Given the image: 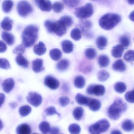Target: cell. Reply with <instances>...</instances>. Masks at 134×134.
I'll return each mask as SVG.
<instances>
[{
  "label": "cell",
  "instance_id": "55",
  "mask_svg": "<svg viewBox=\"0 0 134 134\" xmlns=\"http://www.w3.org/2000/svg\"><path fill=\"white\" fill-rule=\"evenodd\" d=\"M129 17V19H130L131 21L134 22V11L132 12L130 14Z\"/></svg>",
  "mask_w": 134,
  "mask_h": 134
},
{
  "label": "cell",
  "instance_id": "45",
  "mask_svg": "<svg viewBox=\"0 0 134 134\" xmlns=\"http://www.w3.org/2000/svg\"><path fill=\"white\" fill-rule=\"evenodd\" d=\"M10 64L8 60L4 58H0V68L4 69L10 68Z\"/></svg>",
  "mask_w": 134,
  "mask_h": 134
},
{
  "label": "cell",
  "instance_id": "32",
  "mask_svg": "<svg viewBox=\"0 0 134 134\" xmlns=\"http://www.w3.org/2000/svg\"><path fill=\"white\" fill-rule=\"evenodd\" d=\"M126 86L125 83L122 82H118L114 86L115 90L117 93H122L126 90Z\"/></svg>",
  "mask_w": 134,
  "mask_h": 134
},
{
  "label": "cell",
  "instance_id": "41",
  "mask_svg": "<svg viewBox=\"0 0 134 134\" xmlns=\"http://www.w3.org/2000/svg\"><path fill=\"white\" fill-rule=\"evenodd\" d=\"M63 4L59 2H55L52 6V9H53V11L57 13H59L62 12L63 9Z\"/></svg>",
  "mask_w": 134,
  "mask_h": 134
},
{
  "label": "cell",
  "instance_id": "9",
  "mask_svg": "<svg viewBox=\"0 0 134 134\" xmlns=\"http://www.w3.org/2000/svg\"><path fill=\"white\" fill-rule=\"evenodd\" d=\"M67 28L66 27L60 20L53 22V33H55L59 37L63 36L66 33Z\"/></svg>",
  "mask_w": 134,
  "mask_h": 134
},
{
  "label": "cell",
  "instance_id": "17",
  "mask_svg": "<svg viewBox=\"0 0 134 134\" xmlns=\"http://www.w3.org/2000/svg\"><path fill=\"white\" fill-rule=\"evenodd\" d=\"M31 132L30 127L26 124H23L18 126L16 129L17 134H31Z\"/></svg>",
  "mask_w": 134,
  "mask_h": 134
},
{
  "label": "cell",
  "instance_id": "15",
  "mask_svg": "<svg viewBox=\"0 0 134 134\" xmlns=\"http://www.w3.org/2000/svg\"><path fill=\"white\" fill-rule=\"evenodd\" d=\"M112 68L116 71L123 72L126 71V67L122 60L120 59L116 60L113 64Z\"/></svg>",
  "mask_w": 134,
  "mask_h": 134
},
{
  "label": "cell",
  "instance_id": "3",
  "mask_svg": "<svg viewBox=\"0 0 134 134\" xmlns=\"http://www.w3.org/2000/svg\"><path fill=\"white\" fill-rule=\"evenodd\" d=\"M121 20L120 15L115 13H107L99 20L100 26L104 30H109L113 29Z\"/></svg>",
  "mask_w": 134,
  "mask_h": 134
},
{
  "label": "cell",
  "instance_id": "37",
  "mask_svg": "<svg viewBox=\"0 0 134 134\" xmlns=\"http://www.w3.org/2000/svg\"><path fill=\"white\" fill-rule=\"evenodd\" d=\"M71 37L75 41H79L82 37V34L81 31L78 28L73 29L71 32Z\"/></svg>",
  "mask_w": 134,
  "mask_h": 134
},
{
  "label": "cell",
  "instance_id": "8",
  "mask_svg": "<svg viewBox=\"0 0 134 134\" xmlns=\"http://www.w3.org/2000/svg\"><path fill=\"white\" fill-rule=\"evenodd\" d=\"M27 102L35 107L39 106L42 102V97L37 92H30L27 96Z\"/></svg>",
  "mask_w": 134,
  "mask_h": 134
},
{
  "label": "cell",
  "instance_id": "60",
  "mask_svg": "<svg viewBox=\"0 0 134 134\" xmlns=\"http://www.w3.org/2000/svg\"><path fill=\"white\" fill-rule=\"evenodd\" d=\"M92 1H96V0H92Z\"/></svg>",
  "mask_w": 134,
  "mask_h": 134
},
{
  "label": "cell",
  "instance_id": "58",
  "mask_svg": "<svg viewBox=\"0 0 134 134\" xmlns=\"http://www.w3.org/2000/svg\"><path fill=\"white\" fill-rule=\"evenodd\" d=\"M3 127V124L2 121L0 120V131L2 130Z\"/></svg>",
  "mask_w": 134,
  "mask_h": 134
},
{
  "label": "cell",
  "instance_id": "25",
  "mask_svg": "<svg viewBox=\"0 0 134 134\" xmlns=\"http://www.w3.org/2000/svg\"><path fill=\"white\" fill-rule=\"evenodd\" d=\"M96 44L98 48L100 50L104 49L107 46L108 41L107 38L104 36H100L97 38Z\"/></svg>",
  "mask_w": 134,
  "mask_h": 134
},
{
  "label": "cell",
  "instance_id": "10",
  "mask_svg": "<svg viewBox=\"0 0 134 134\" xmlns=\"http://www.w3.org/2000/svg\"><path fill=\"white\" fill-rule=\"evenodd\" d=\"M44 84L52 90L57 89L59 86V82L58 80L52 76H47L44 80Z\"/></svg>",
  "mask_w": 134,
  "mask_h": 134
},
{
  "label": "cell",
  "instance_id": "20",
  "mask_svg": "<svg viewBox=\"0 0 134 134\" xmlns=\"http://www.w3.org/2000/svg\"><path fill=\"white\" fill-rule=\"evenodd\" d=\"M88 106L91 111H97L100 108L101 104L99 100L91 98Z\"/></svg>",
  "mask_w": 134,
  "mask_h": 134
},
{
  "label": "cell",
  "instance_id": "48",
  "mask_svg": "<svg viewBox=\"0 0 134 134\" xmlns=\"http://www.w3.org/2000/svg\"><path fill=\"white\" fill-rule=\"evenodd\" d=\"M126 100L130 103H134V91H129L126 93L125 96Z\"/></svg>",
  "mask_w": 134,
  "mask_h": 134
},
{
  "label": "cell",
  "instance_id": "61",
  "mask_svg": "<svg viewBox=\"0 0 134 134\" xmlns=\"http://www.w3.org/2000/svg\"><path fill=\"white\" fill-rule=\"evenodd\" d=\"M133 91H134V90H133Z\"/></svg>",
  "mask_w": 134,
  "mask_h": 134
},
{
  "label": "cell",
  "instance_id": "7",
  "mask_svg": "<svg viewBox=\"0 0 134 134\" xmlns=\"http://www.w3.org/2000/svg\"><path fill=\"white\" fill-rule=\"evenodd\" d=\"M105 90V88L103 85L91 84L88 87L86 91L90 95L101 96L104 94Z\"/></svg>",
  "mask_w": 134,
  "mask_h": 134
},
{
  "label": "cell",
  "instance_id": "34",
  "mask_svg": "<svg viewBox=\"0 0 134 134\" xmlns=\"http://www.w3.org/2000/svg\"><path fill=\"white\" fill-rule=\"evenodd\" d=\"M98 79L101 82H104L109 77V73L105 70H100L98 72L97 75Z\"/></svg>",
  "mask_w": 134,
  "mask_h": 134
},
{
  "label": "cell",
  "instance_id": "59",
  "mask_svg": "<svg viewBox=\"0 0 134 134\" xmlns=\"http://www.w3.org/2000/svg\"><path fill=\"white\" fill-rule=\"evenodd\" d=\"M33 134H38L37 133H34Z\"/></svg>",
  "mask_w": 134,
  "mask_h": 134
},
{
  "label": "cell",
  "instance_id": "31",
  "mask_svg": "<svg viewBox=\"0 0 134 134\" xmlns=\"http://www.w3.org/2000/svg\"><path fill=\"white\" fill-rule=\"evenodd\" d=\"M133 124L131 120H126L123 122L122 125V129L127 132H130L133 129Z\"/></svg>",
  "mask_w": 134,
  "mask_h": 134
},
{
  "label": "cell",
  "instance_id": "42",
  "mask_svg": "<svg viewBox=\"0 0 134 134\" xmlns=\"http://www.w3.org/2000/svg\"><path fill=\"white\" fill-rule=\"evenodd\" d=\"M45 114L46 116H52L57 114L58 115L60 116V114L57 112L55 108L53 106H50L47 108L45 110Z\"/></svg>",
  "mask_w": 134,
  "mask_h": 134
},
{
  "label": "cell",
  "instance_id": "36",
  "mask_svg": "<svg viewBox=\"0 0 134 134\" xmlns=\"http://www.w3.org/2000/svg\"><path fill=\"white\" fill-rule=\"evenodd\" d=\"M40 130L43 133H47L50 131L51 128L49 124L45 121H43L39 125Z\"/></svg>",
  "mask_w": 134,
  "mask_h": 134
},
{
  "label": "cell",
  "instance_id": "18",
  "mask_svg": "<svg viewBox=\"0 0 134 134\" xmlns=\"http://www.w3.org/2000/svg\"><path fill=\"white\" fill-rule=\"evenodd\" d=\"M124 47L122 45H117L114 46L111 51L112 55L115 58H120L124 51Z\"/></svg>",
  "mask_w": 134,
  "mask_h": 134
},
{
  "label": "cell",
  "instance_id": "43",
  "mask_svg": "<svg viewBox=\"0 0 134 134\" xmlns=\"http://www.w3.org/2000/svg\"><path fill=\"white\" fill-rule=\"evenodd\" d=\"M124 59L127 62L134 61V50H130L125 53Z\"/></svg>",
  "mask_w": 134,
  "mask_h": 134
},
{
  "label": "cell",
  "instance_id": "39",
  "mask_svg": "<svg viewBox=\"0 0 134 134\" xmlns=\"http://www.w3.org/2000/svg\"><path fill=\"white\" fill-rule=\"evenodd\" d=\"M121 45L124 48H127L130 44V40L129 36L126 35H124L120 37L119 39Z\"/></svg>",
  "mask_w": 134,
  "mask_h": 134
},
{
  "label": "cell",
  "instance_id": "5",
  "mask_svg": "<svg viewBox=\"0 0 134 134\" xmlns=\"http://www.w3.org/2000/svg\"><path fill=\"white\" fill-rule=\"evenodd\" d=\"M93 13V8L92 4L88 3L84 6L76 9L74 14L77 18L85 19L91 17Z\"/></svg>",
  "mask_w": 134,
  "mask_h": 134
},
{
  "label": "cell",
  "instance_id": "22",
  "mask_svg": "<svg viewBox=\"0 0 134 134\" xmlns=\"http://www.w3.org/2000/svg\"><path fill=\"white\" fill-rule=\"evenodd\" d=\"M16 62L18 65L23 68H26L29 66V62L22 54H19L15 58Z\"/></svg>",
  "mask_w": 134,
  "mask_h": 134
},
{
  "label": "cell",
  "instance_id": "21",
  "mask_svg": "<svg viewBox=\"0 0 134 134\" xmlns=\"http://www.w3.org/2000/svg\"><path fill=\"white\" fill-rule=\"evenodd\" d=\"M90 99L80 93L77 94L75 97L76 102L81 105H88Z\"/></svg>",
  "mask_w": 134,
  "mask_h": 134
},
{
  "label": "cell",
  "instance_id": "23",
  "mask_svg": "<svg viewBox=\"0 0 134 134\" xmlns=\"http://www.w3.org/2000/svg\"><path fill=\"white\" fill-rule=\"evenodd\" d=\"M62 47L64 52L69 53L72 52L73 49V44L68 40H65L62 42Z\"/></svg>",
  "mask_w": 134,
  "mask_h": 134
},
{
  "label": "cell",
  "instance_id": "40",
  "mask_svg": "<svg viewBox=\"0 0 134 134\" xmlns=\"http://www.w3.org/2000/svg\"><path fill=\"white\" fill-rule=\"evenodd\" d=\"M69 131L71 134H79L81 131L80 126L76 124H73L69 126Z\"/></svg>",
  "mask_w": 134,
  "mask_h": 134
},
{
  "label": "cell",
  "instance_id": "30",
  "mask_svg": "<svg viewBox=\"0 0 134 134\" xmlns=\"http://www.w3.org/2000/svg\"><path fill=\"white\" fill-rule=\"evenodd\" d=\"M83 113V109L81 107H77L73 110L72 115L76 120H80L82 117Z\"/></svg>",
  "mask_w": 134,
  "mask_h": 134
},
{
  "label": "cell",
  "instance_id": "4",
  "mask_svg": "<svg viewBox=\"0 0 134 134\" xmlns=\"http://www.w3.org/2000/svg\"><path fill=\"white\" fill-rule=\"evenodd\" d=\"M110 126L108 121L104 119L91 125L89 128V131L91 134H100L106 132Z\"/></svg>",
  "mask_w": 134,
  "mask_h": 134
},
{
  "label": "cell",
  "instance_id": "57",
  "mask_svg": "<svg viewBox=\"0 0 134 134\" xmlns=\"http://www.w3.org/2000/svg\"><path fill=\"white\" fill-rule=\"evenodd\" d=\"M126 1L130 4H134V0H126Z\"/></svg>",
  "mask_w": 134,
  "mask_h": 134
},
{
  "label": "cell",
  "instance_id": "33",
  "mask_svg": "<svg viewBox=\"0 0 134 134\" xmlns=\"http://www.w3.org/2000/svg\"><path fill=\"white\" fill-rule=\"evenodd\" d=\"M85 55L87 59L93 60L96 57L97 55L96 50L93 48L87 49L85 52Z\"/></svg>",
  "mask_w": 134,
  "mask_h": 134
},
{
  "label": "cell",
  "instance_id": "56",
  "mask_svg": "<svg viewBox=\"0 0 134 134\" xmlns=\"http://www.w3.org/2000/svg\"><path fill=\"white\" fill-rule=\"evenodd\" d=\"M111 134H122V132L119 130H114L111 133Z\"/></svg>",
  "mask_w": 134,
  "mask_h": 134
},
{
  "label": "cell",
  "instance_id": "24",
  "mask_svg": "<svg viewBox=\"0 0 134 134\" xmlns=\"http://www.w3.org/2000/svg\"><path fill=\"white\" fill-rule=\"evenodd\" d=\"M74 85L76 88L82 89L86 84V80L82 76L79 75L76 76L74 79Z\"/></svg>",
  "mask_w": 134,
  "mask_h": 134
},
{
  "label": "cell",
  "instance_id": "16",
  "mask_svg": "<svg viewBox=\"0 0 134 134\" xmlns=\"http://www.w3.org/2000/svg\"><path fill=\"white\" fill-rule=\"evenodd\" d=\"M34 52L38 56L44 55L46 52V48L44 44L40 42L38 44L35 45L34 48Z\"/></svg>",
  "mask_w": 134,
  "mask_h": 134
},
{
  "label": "cell",
  "instance_id": "13",
  "mask_svg": "<svg viewBox=\"0 0 134 134\" xmlns=\"http://www.w3.org/2000/svg\"><path fill=\"white\" fill-rule=\"evenodd\" d=\"M32 69L36 73L41 72L44 69L43 66V60L37 59L32 62Z\"/></svg>",
  "mask_w": 134,
  "mask_h": 134
},
{
  "label": "cell",
  "instance_id": "35",
  "mask_svg": "<svg viewBox=\"0 0 134 134\" xmlns=\"http://www.w3.org/2000/svg\"><path fill=\"white\" fill-rule=\"evenodd\" d=\"M31 111V108L29 105H25L21 106L19 109V113L21 116H27Z\"/></svg>",
  "mask_w": 134,
  "mask_h": 134
},
{
  "label": "cell",
  "instance_id": "50",
  "mask_svg": "<svg viewBox=\"0 0 134 134\" xmlns=\"http://www.w3.org/2000/svg\"><path fill=\"white\" fill-rule=\"evenodd\" d=\"M70 99L67 97H62L59 99L60 104L62 107H65L70 103Z\"/></svg>",
  "mask_w": 134,
  "mask_h": 134
},
{
  "label": "cell",
  "instance_id": "46",
  "mask_svg": "<svg viewBox=\"0 0 134 134\" xmlns=\"http://www.w3.org/2000/svg\"><path fill=\"white\" fill-rule=\"evenodd\" d=\"M82 22L81 23L80 26H81V29L83 31H87V30L91 29L92 26V24L90 21L86 20Z\"/></svg>",
  "mask_w": 134,
  "mask_h": 134
},
{
  "label": "cell",
  "instance_id": "47",
  "mask_svg": "<svg viewBox=\"0 0 134 134\" xmlns=\"http://www.w3.org/2000/svg\"><path fill=\"white\" fill-rule=\"evenodd\" d=\"M25 48H26L22 44L19 45L13 49V53L17 55H19V54L23 55V54L25 52V49H26Z\"/></svg>",
  "mask_w": 134,
  "mask_h": 134
},
{
  "label": "cell",
  "instance_id": "2",
  "mask_svg": "<svg viewBox=\"0 0 134 134\" xmlns=\"http://www.w3.org/2000/svg\"><path fill=\"white\" fill-rule=\"evenodd\" d=\"M127 108V104L120 98H117L109 108L108 115L110 119L116 120L119 119L122 113L125 112Z\"/></svg>",
  "mask_w": 134,
  "mask_h": 134
},
{
  "label": "cell",
  "instance_id": "29",
  "mask_svg": "<svg viewBox=\"0 0 134 134\" xmlns=\"http://www.w3.org/2000/svg\"><path fill=\"white\" fill-rule=\"evenodd\" d=\"M69 66V62L68 60L63 59L58 62L57 65V68L60 71L66 70Z\"/></svg>",
  "mask_w": 134,
  "mask_h": 134
},
{
  "label": "cell",
  "instance_id": "1",
  "mask_svg": "<svg viewBox=\"0 0 134 134\" xmlns=\"http://www.w3.org/2000/svg\"><path fill=\"white\" fill-rule=\"evenodd\" d=\"M38 27L34 25H30L25 27L22 35V44L25 48L33 46L37 40Z\"/></svg>",
  "mask_w": 134,
  "mask_h": 134
},
{
  "label": "cell",
  "instance_id": "52",
  "mask_svg": "<svg viewBox=\"0 0 134 134\" xmlns=\"http://www.w3.org/2000/svg\"><path fill=\"white\" fill-rule=\"evenodd\" d=\"M5 99V96L4 93H0V108L4 104Z\"/></svg>",
  "mask_w": 134,
  "mask_h": 134
},
{
  "label": "cell",
  "instance_id": "14",
  "mask_svg": "<svg viewBox=\"0 0 134 134\" xmlns=\"http://www.w3.org/2000/svg\"><path fill=\"white\" fill-rule=\"evenodd\" d=\"M2 39L9 46H12L14 44L15 41V38L13 35L11 33L3 31L1 34Z\"/></svg>",
  "mask_w": 134,
  "mask_h": 134
},
{
  "label": "cell",
  "instance_id": "27",
  "mask_svg": "<svg viewBox=\"0 0 134 134\" xmlns=\"http://www.w3.org/2000/svg\"><path fill=\"white\" fill-rule=\"evenodd\" d=\"M110 63L109 58L106 55H101L98 57V63L99 66L102 68L108 66Z\"/></svg>",
  "mask_w": 134,
  "mask_h": 134
},
{
  "label": "cell",
  "instance_id": "49",
  "mask_svg": "<svg viewBox=\"0 0 134 134\" xmlns=\"http://www.w3.org/2000/svg\"><path fill=\"white\" fill-rule=\"evenodd\" d=\"M53 22L49 20H47L44 22V26L48 32L53 33Z\"/></svg>",
  "mask_w": 134,
  "mask_h": 134
},
{
  "label": "cell",
  "instance_id": "11",
  "mask_svg": "<svg viewBox=\"0 0 134 134\" xmlns=\"http://www.w3.org/2000/svg\"><path fill=\"white\" fill-rule=\"evenodd\" d=\"M35 2L42 11L49 12L52 9V5L49 0H35Z\"/></svg>",
  "mask_w": 134,
  "mask_h": 134
},
{
  "label": "cell",
  "instance_id": "44",
  "mask_svg": "<svg viewBox=\"0 0 134 134\" xmlns=\"http://www.w3.org/2000/svg\"><path fill=\"white\" fill-rule=\"evenodd\" d=\"M65 4L69 8H73L78 5L81 0H63Z\"/></svg>",
  "mask_w": 134,
  "mask_h": 134
},
{
  "label": "cell",
  "instance_id": "19",
  "mask_svg": "<svg viewBox=\"0 0 134 134\" xmlns=\"http://www.w3.org/2000/svg\"><path fill=\"white\" fill-rule=\"evenodd\" d=\"M13 21L9 17H5L1 22V27L5 31H9L12 30Z\"/></svg>",
  "mask_w": 134,
  "mask_h": 134
},
{
  "label": "cell",
  "instance_id": "6",
  "mask_svg": "<svg viewBox=\"0 0 134 134\" xmlns=\"http://www.w3.org/2000/svg\"><path fill=\"white\" fill-rule=\"evenodd\" d=\"M33 10V7L27 1H21L17 4V12L22 17L27 16L32 13Z\"/></svg>",
  "mask_w": 134,
  "mask_h": 134
},
{
  "label": "cell",
  "instance_id": "26",
  "mask_svg": "<svg viewBox=\"0 0 134 134\" xmlns=\"http://www.w3.org/2000/svg\"><path fill=\"white\" fill-rule=\"evenodd\" d=\"M49 55L52 59L57 61L61 59L62 56V53L60 49H53L50 50Z\"/></svg>",
  "mask_w": 134,
  "mask_h": 134
},
{
  "label": "cell",
  "instance_id": "28",
  "mask_svg": "<svg viewBox=\"0 0 134 134\" xmlns=\"http://www.w3.org/2000/svg\"><path fill=\"white\" fill-rule=\"evenodd\" d=\"M13 5V2L11 0H5L2 4V9L3 12L8 13L12 10Z\"/></svg>",
  "mask_w": 134,
  "mask_h": 134
},
{
  "label": "cell",
  "instance_id": "53",
  "mask_svg": "<svg viewBox=\"0 0 134 134\" xmlns=\"http://www.w3.org/2000/svg\"><path fill=\"white\" fill-rule=\"evenodd\" d=\"M50 134H58L59 132V128L56 127H53L50 130Z\"/></svg>",
  "mask_w": 134,
  "mask_h": 134
},
{
  "label": "cell",
  "instance_id": "38",
  "mask_svg": "<svg viewBox=\"0 0 134 134\" xmlns=\"http://www.w3.org/2000/svg\"><path fill=\"white\" fill-rule=\"evenodd\" d=\"M60 20L68 27H70L73 24V20L72 18L69 16H64L60 19Z\"/></svg>",
  "mask_w": 134,
  "mask_h": 134
},
{
  "label": "cell",
  "instance_id": "12",
  "mask_svg": "<svg viewBox=\"0 0 134 134\" xmlns=\"http://www.w3.org/2000/svg\"><path fill=\"white\" fill-rule=\"evenodd\" d=\"M15 84V81L12 78L6 79L2 83V89L5 93H9L14 88Z\"/></svg>",
  "mask_w": 134,
  "mask_h": 134
},
{
  "label": "cell",
  "instance_id": "54",
  "mask_svg": "<svg viewBox=\"0 0 134 134\" xmlns=\"http://www.w3.org/2000/svg\"><path fill=\"white\" fill-rule=\"evenodd\" d=\"M9 105L12 108L14 109L17 107V104L16 102H12L9 103Z\"/></svg>",
  "mask_w": 134,
  "mask_h": 134
},
{
  "label": "cell",
  "instance_id": "51",
  "mask_svg": "<svg viewBox=\"0 0 134 134\" xmlns=\"http://www.w3.org/2000/svg\"><path fill=\"white\" fill-rule=\"evenodd\" d=\"M7 49V45L3 41H0V53L4 52Z\"/></svg>",
  "mask_w": 134,
  "mask_h": 134
}]
</instances>
